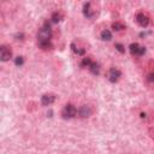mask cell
I'll return each instance as SVG.
<instances>
[{
  "label": "cell",
  "instance_id": "44dd1931",
  "mask_svg": "<svg viewBox=\"0 0 154 154\" xmlns=\"http://www.w3.org/2000/svg\"><path fill=\"white\" fill-rule=\"evenodd\" d=\"M149 81H152V82H154V72H152V73L149 75Z\"/></svg>",
  "mask_w": 154,
  "mask_h": 154
},
{
  "label": "cell",
  "instance_id": "4fadbf2b",
  "mask_svg": "<svg viewBox=\"0 0 154 154\" xmlns=\"http://www.w3.org/2000/svg\"><path fill=\"white\" fill-rule=\"evenodd\" d=\"M38 46H40V48L42 49H52L53 48V45L51 41H43V42H38Z\"/></svg>",
  "mask_w": 154,
  "mask_h": 154
},
{
  "label": "cell",
  "instance_id": "2e32d148",
  "mask_svg": "<svg viewBox=\"0 0 154 154\" xmlns=\"http://www.w3.org/2000/svg\"><path fill=\"white\" fill-rule=\"evenodd\" d=\"M112 28L116 30V31H120V30H123V29H125V27L122 24V23H118V22H116V23H113L112 24Z\"/></svg>",
  "mask_w": 154,
  "mask_h": 154
},
{
  "label": "cell",
  "instance_id": "9c48e42d",
  "mask_svg": "<svg viewBox=\"0 0 154 154\" xmlns=\"http://www.w3.org/2000/svg\"><path fill=\"white\" fill-rule=\"evenodd\" d=\"M100 36H101V38H102L104 41H110L111 38H112V33H111L110 30L105 29V30H102V31H101Z\"/></svg>",
  "mask_w": 154,
  "mask_h": 154
},
{
  "label": "cell",
  "instance_id": "ffe728a7",
  "mask_svg": "<svg viewBox=\"0 0 154 154\" xmlns=\"http://www.w3.org/2000/svg\"><path fill=\"white\" fill-rule=\"evenodd\" d=\"M23 33H19V34H16V38L17 40H23Z\"/></svg>",
  "mask_w": 154,
  "mask_h": 154
},
{
  "label": "cell",
  "instance_id": "ac0fdd59",
  "mask_svg": "<svg viewBox=\"0 0 154 154\" xmlns=\"http://www.w3.org/2000/svg\"><path fill=\"white\" fill-rule=\"evenodd\" d=\"M114 47L117 48V51H118V52H120V53H124V52H125V48H124V46H123L122 43H116Z\"/></svg>",
  "mask_w": 154,
  "mask_h": 154
},
{
  "label": "cell",
  "instance_id": "7a4b0ae2",
  "mask_svg": "<svg viewBox=\"0 0 154 154\" xmlns=\"http://www.w3.org/2000/svg\"><path fill=\"white\" fill-rule=\"evenodd\" d=\"M76 113H77V110H76V107H75L73 105H71V104L65 105V107H64L63 111H61L63 117H64V118H66V119L73 118L75 116H76Z\"/></svg>",
  "mask_w": 154,
  "mask_h": 154
},
{
  "label": "cell",
  "instance_id": "5b68a950",
  "mask_svg": "<svg viewBox=\"0 0 154 154\" xmlns=\"http://www.w3.org/2000/svg\"><path fill=\"white\" fill-rule=\"evenodd\" d=\"M120 76H122L120 70L113 68V69H111L110 72H108V80H110V82L116 83V82H117V81L119 80V77H120Z\"/></svg>",
  "mask_w": 154,
  "mask_h": 154
},
{
  "label": "cell",
  "instance_id": "3957f363",
  "mask_svg": "<svg viewBox=\"0 0 154 154\" xmlns=\"http://www.w3.org/2000/svg\"><path fill=\"white\" fill-rule=\"evenodd\" d=\"M83 15H84L87 18H93V17L96 15L95 10L92 9V3H86V4L83 5Z\"/></svg>",
  "mask_w": 154,
  "mask_h": 154
},
{
  "label": "cell",
  "instance_id": "30bf717a",
  "mask_svg": "<svg viewBox=\"0 0 154 154\" xmlns=\"http://www.w3.org/2000/svg\"><path fill=\"white\" fill-rule=\"evenodd\" d=\"M140 45L138 43H131L130 46H129V51H130V53L133 54V56H138V51H140Z\"/></svg>",
  "mask_w": 154,
  "mask_h": 154
},
{
  "label": "cell",
  "instance_id": "9a60e30c",
  "mask_svg": "<svg viewBox=\"0 0 154 154\" xmlns=\"http://www.w3.org/2000/svg\"><path fill=\"white\" fill-rule=\"evenodd\" d=\"M92 59L91 58H88V57H86V58H83V60H82V63H81V66L82 68H89L92 65Z\"/></svg>",
  "mask_w": 154,
  "mask_h": 154
},
{
  "label": "cell",
  "instance_id": "7402d4cb",
  "mask_svg": "<svg viewBox=\"0 0 154 154\" xmlns=\"http://www.w3.org/2000/svg\"><path fill=\"white\" fill-rule=\"evenodd\" d=\"M141 117H142V118H146V113H141Z\"/></svg>",
  "mask_w": 154,
  "mask_h": 154
},
{
  "label": "cell",
  "instance_id": "277c9868",
  "mask_svg": "<svg viewBox=\"0 0 154 154\" xmlns=\"http://www.w3.org/2000/svg\"><path fill=\"white\" fill-rule=\"evenodd\" d=\"M11 54H12V52H11V49L7 46H1V47H0V59H1L3 61L10 60Z\"/></svg>",
  "mask_w": 154,
  "mask_h": 154
},
{
  "label": "cell",
  "instance_id": "8fae6325",
  "mask_svg": "<svg viewBox=\"0 0 154 154\" xmlns=\"http://www.w3.org/2000/svg\"><path fill=\"white\" fill-rule=\"evenodd\" d=\"M89 70H91V72H92L93 75H99V73H100V65H99L98 63L93 61L92 65L89 66Z\"/></svg>",
  "mask_w": 154,
  "mask_h": 154
},
{
  "label": "cell",
  "instance_id": "8992f818",
  "mask_svg": "<svg viewBox=\"0 0 154 154\" xmlns=\"http://www.w3.org/2000/svg\"><path fill=\"white\" fill-rule=\"evenodd\" d=\"M136 22L138 23L140 27L146 28V27H148V24H149V18H148V16H146L145 14H137V16H136Z\"/></svg>",
  "mask_w": 154,
  "mask_h": 154
},
{
  "label": "cell",
  "instance_id": "6da1fadb",
  "mask_svg": "<svg viewBox=\"0 0 154 154\" xmlns=\"http://www.w3.org/2000/svg\"><path fill=\"white\" fill-rule=\"evenodd\" d=\"M51 36H52V29H51V24H49V22H45L43 27H42L40 30H38V33H37L38 42L51 41Z\"/></svg>",
  "mask_w": 154,
  "mask_h": 154
},
{
  "label": "cell",
  "instance_id": "e0dca14e",
  "mask_svg": "<svg viewBox=\"0 0 154 154\" xmlns=\"http://www.w3.org/2000/svg\"><path fill=\"white\" fill-rule=\"evenodd\" d=\"M23 63H24V58H23V57H17V58L15 59V64H16L17 66L23 65Z\"/></svg>",
  "mask_w": 154,
  "mask_h": 154
},
{
  "label": "cell",
  "instance_id": "7c38bea8",
  "mask_svg": "<svg viewBox=\"0 0 154 154\" xmlns=\"http://www.w3.org/2000/svg\"><path fill=\"white\" fill-rule=\"evenodd\" d=\"M71 48H72L73 52H75L76 54H78V56H83V54L86 53V49H84V48H80V47H76V43H75V42L71 43Z\"/></svg>",
  "mask_w": 154,
  "mask_h": 154
},
{
  "label": "cell",
  "instance_id": "ba28073f",
  "mask_svg": "<svg viewBox=\"0 0 154 154\" xmlns=\"http://www.w3.org/2000/svg\"><path fill=\"white\" fill-rule=\"evenodd\" d=\"M54 100H56V96H54L53 94H45V95H42V98H41V104H42L43 106H48V105H51V104H53Z\"/></svg>",
  "mask_w": 154,
  "mask_h": 154
},
{
  "label": "cell",
  "instance_id": "d6986e66",
  "mask_svg": "<svg viewBox=\"0 0 154 154\" xmlns=\"http://www.w3.org/2000/svg\"><path fill=\"white\" fill-rule=\"evenodd\" d=\"M145 53H146V48H145L143 46H141V47H140V51H138V57L143 56Z\"/></svg>",
  "mask_w": 154,
  "mask_h": 154
},
{
  "label": "cell",
  "instance_id": "52a82bcc",
  "mask_svg": "<svg viewBox=\"0 0 154 154\" xmlns=\"http://www.w3.org/2000/svg\"><path fill=\"white\" fill-rule=\"evenodd\" d=\"M78 113H80V116L82 118H87V117H89L92 113H93V110H92V107L91 106H88V105H83V106H81V108H80V111H78Z\"/></svg>",
  "mask_w": 154,
  "mask_h": 154
},
{
  "label": "cell",
  "instance_id": "5bb4252c",
  "mask_svg": "<svg viewBox=\"0 0 154 154\" xmlns=\"http://www.w3.org/2000/svg\"><path fill=\"white\" fill-rule=\"evenodd\" d=\"M51 19H52L53 23H58L63 19V15L60 14V12H54V14L52 15V17H51Z\"/></svg>",
  "mask_w": 154,
  "mask_h": 154
}]
</instances>
